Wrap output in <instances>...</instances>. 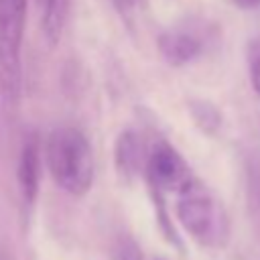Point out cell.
Listing matches in <instances>:
<instances>
[{"instance_id":"1","label":"cell","mask_w":260,"mask_h":260,"mask_svg":"<svg viewBox=\"0 0 260 260\" xmlns=\"http://www.w3.org/2000/svg\"><path fill=\"white\" fill-rule=\"evenodd\" d=\"M47 171L55 185L71 197L89 193L95 177V162L89 138L77 126H57L43 144Z\"/></svg>"},{"instance_id":"2","label":"cell","mask_w":260,"mask_h":260,"mask_svg":"<svg viewBox=\"0 0 260 260\" xmlns=\"http://www.w3.org/2000/svg\"><path fill=\"white\" fill-rule=\"evenodd\" d=\"M175 213L183 230L197 244L219 248L228 240V215L223 205L197 177L177 193Z\"/></svg>"},{"instance_id":"3","label":"cell","mask_w":260,"mask_h":260,"mask_svg":"<svg viewBox=\"0 0 260 260\" xmlns=\"http://www.w3.org/2000/svg\"><path fill=\"white\" fill-rule=\"evenodd\" d=\"M26 14L28 0H0V77L8 95L20 85Z\"/></svg>"},{"instance_id":"4","label":"cell","mask_w":260,"mask_h":260,"mask_svg":"<svg viewBox=\"0 0 260 260\" xmlns=\"http://www.w3.org/2000/svg\"><path fill=\"white\" fill-rule=\"evenodd\" d=\"M144 177L150 185V189L165 193H179L195 175L191 173L187 160L181 156V152L165 142L158 140L148 148Z\"/></svg>"},{"instance_id":"5","label":"cell","mask_w":260,"mask_h":260,"mask_svg":"<svg viewBox=\"0 0 260 260\" xmlns=\"http://www.w3.org/2000/svg\"><path fill=\"white\" fill-rule=\"evenodd\" d=\"M43 160H45L43 146H41L39 134L32 130L24 136L18 152V160H16V185H18L20 201L26 207H32L39 197Z\"/></svg>"},{"instance_id":"6","label":"cell","mask_w":260,"mask_h":260,"mask_svg":"<svg viewBox=\"0 0 260 260\" xmlns=\"http://www.w3.org/2000/svg\"><path fill=\"white\" fill-rule=\"evenodd\" d=\"M156 49H158V55L162 57L165 63H169L171 67H183V65H189L191 61H195L201 55L203 45L189 30L169 28V30L158 35Z\"/></svg>"},{"instance_id":"7","label":"cell","mask_w":260,"mask_h":260,"mask_svg":"<svg viewBox=\"0 0 260 260\" xmlns=\"http://www.w3.org/2000/svg\"><path fill=\"white\" fill-rule=\"evenodd\" d=\"M148 148L144 146L142 138L134 130H124L116 138L114 144V165L120 177L132 179L138 173H144Z\"/></svg>"},{"instance_id":"8","label":"cell","mask_w":260,"mask_h":260,"mask_svg":"<svg viewBox=\"0 0 260 260\" xmlns=\"http://www.w3.org/2000/svg\"><path fill=\"white\" fill-rule=\"evenodd\" d=\"M39 26L47 43L57 45L61 41L67 12H69V0H35Z\"/></svg>"},{"instance_id":"9","label":"cell","mask_w":260,"mask_h":260,"mask_svg":"<svg viewBox=\"0 0 260 260\" xmlns=\"http://www.w3.org/2000/svg\"><path fill=\"white\" fill-rule=\"evenodd\" d=\"M189 114L195 126L205 134H215L221 126V114L211 102H205V100L189 102Z\"/></svg>"},{"instance_id":"10","label":"cell","mask_w":260,"mask_h":260,"mask_svg":"<svg viewBox=\"0 0 260 260\" xmlns=\"http://www.w3.org/2000/svg\"><path fill=\"white\" fill-rule=\"evenodd\" d=\"M246 61H248L250 85H252L254 93L260 98V35H256V37L250 41L248 53H246Z\"/></svg>"},{"instance_id":"11","label":"cell","mask_w":260,"mask_h":260,"mask_svg":"<svg viewBox=\"0 0 260 260\" xmlns=\"http://www.w3.org/2000/svg\"><path fill=\"white\" fill-rule=\"evenodd\" d=\"M112 260H142L140 246L130 234H122L116 238L112 248Z\"/></svg>"},{"instance_id":"12","label":"cell","mask_w":260,"mask_h":260,"mask_svg":"<svg viewBox=\"0 0 260 260\" xmlns=\"http://www.w3.org/2000/svg\"><path fill=\"white\" fill-rule=\"evenodd\" d=\"M250 189H252L254 205H256V209H258V217H260V169L254 171V177L250 179Z\"/></svg>"},{"instance_id":"13","label":"cell","mask_w":260,"mask_h":260,"mask_svg":"<svg viewBox=\"0 0 260 260\" xmlns=\"http://www.w3.org/2000/svg\"><path fill=\"white\" fill-rule=\"evenodd\" d=\"M230 2L242 10H254L260 6V0H230Z\"/></svg>"}]
</instances>
